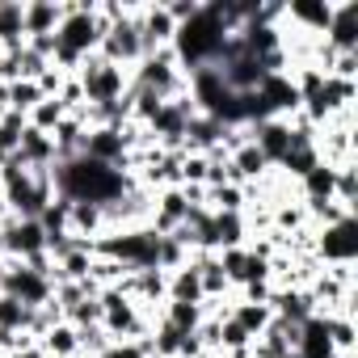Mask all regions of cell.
<instances>
[{
  "label": "cell",
  "instance_id": "obj_1",
  "mask_svg": "<svg viewBox=\"0 0 358 358\" xmlns=\"http://www.w3.org/2000/svg\"><path fill=\"white\" fill-rule=\"evenodd\" d=\"M51 182H55V194L68 199V203H97V207H110L118 203L127 190H135L139 182L122 169H110V164H97L89 156H68V160H55L51 164Z\"/></svg>",
  "mask_w": 358,
  "mask_h": 358
},
{
  "label": "cell",
  "instance_id": "obj_2",
  "mask_svg": "<svg viewBox=\"0 0 358 358\" xmlns=\"http://www.w3.org/2000/svg\"><path fill=\"white\" fill-rule=\"evenodd\" d=\"M228 43V30L215 22V13L203 5L199 17H190L186 26H177V38H173V55L182 64V72H194V68H207V64H220V51Z\"/></svg>",
  "mask_w": 358,
  "mask_h": 358
},
{
  "label": "cell",
  "instance_id": "obj_3",
  "mask_svg": "<svg viewBox=\"0 0 358 358\" xmlns=\"http://www.w3.org/2000/svg\"><path fill=\"white\" fill-rule=\"evenodd\" d=\"M72 76H76V85H80V93H85V106L122 101V97L131 93V72L118 68V64H110V59H101V55H89Z\"/></svg>",
  "mask_w": 358,
  "mask_h": 358
},
{
  "label": "cell",
  "instance_id": "obj_4",
  "mask_svg": "<svg viewBox=\"0 0 358 358\" xmlns=\"http://www.w3.org/2000/svg\"><path fill=\"white\" fill-rule=\"evenodd\" d=\"M312 257L320 266H350V262H358V224L354 220H341L333 228H316Z\"/></svg>",
  "mask_w": 358,
  "mask_h": 358
},
{
  "label": "cell",
  "instance_id": "obj_5",
  "mask_svg": "<svg viewBox=\"0 0 358 358\" xmlns=\"http://www.w3.org/2000/svg\"><path fill=\"white\" fill-rule=\"evenodd\" d=\"M0 245H5V257H13V262H34L47 253V232L38 228V220L5 215L0 220Z\"/></svg>",
  "mask_w": 358,
  "mask_h": 358
},
{
  "label": "cell",
  "instance_id": "obj_6",
  "mask_svg": "<svg viewBox=\"0 0 358 358\" xmlns=\"http://www.w3.org/2000/svg\"><path fill=\"white\" fill-rule=\"evenodd\" d=\"M333 22V0H291L282 5V26L299 38H324Z\"/></svg>",
  "mask_w": 358,
  "mask_h": 358
},
{
  "label": "cell",
  "instance_id": "obj_7",
  "mask_svg": "<svg viewBox=\"0 0 358 358\" xmlns=\"http://www.w3.org/2000/svg\"><path fill=\"white\" fill-rule=\"evenodd\" d=\"M135 30H139V38H143V55L164 51V47H173V38H177V22L169 17L164 0H152V5H135Z\"/></svg>",
  "mask_w": 358,
  "mask_h": 358
},
{
  "label": "cell",
  "instance_id": "obj_8",
  "mask_svg": "<svg viewBox=\"0 0 358 358\" xmlns=\"http://www.w3.org/2000/svg\"><path fill=\"white\" fill-rule=\"evenodd\" d=\"M291 139H295L291 118H257V122H249V143H253V148L270 160V169L287 156Z\"/></svg>",
  "mask_w": 358,
  "mask_h": 358
},
{
  "label": "cell",
  "instance_id": "obj_9",
  "mask_svg": "<svg viewBox=\"0 0 358 358\" xmlns=\"http://www.w3.org/2000/svg\"><path fill=\"white\" fill-rule=\"evenodd\" d=\"M320 43L329 51H358V0H333V22Z\"/></svg>",
  "mask_w": 358,
  "mask_h": 358
},
{
  "label": "cell",
  "instance_id": "obj_10",
  "mask_svg": "<svg viewBox=\"0 0 358 358\" xmlns=\"http://www.w3.org/2000/svg\"><path fill=\"white\" fill-rule=\"evenodd\" d=\"M220 68V76H224V85L232 89V93H253L270 72L262 68V59H253L249 51L245 55H236V59H228V64H215Z\"/></svg>",
  "mask_w": 358,
  "mask_h": 358
},
{
  "label": "cell",
  "instance_id": "obj_11",
  "mask_svg": "<svg viewBox=\"0 0 358 358\" xmlns=\"http://www.w3.org/2000/svg\"><path fill=\"white\" fill-rule=\"evenodd\" d=\"M270 308H274V316L287 320V324H303L308 316H316V303H312V295H308L303 287H274Z\"/></svg>",
  "mask_w": 358,
  "mask_h": 358
},
{
  "label": "cell",
  "instance_id": "obj_12",
  "mask_svg": "<svg viewBox=\"0 0 358 358\" xmlns=\"http://www.w3.org/2000/svg\"><path fill=\"white\" fill-rule=\"evenodd\" d=\"M26 47V0H0V51Z\"/></svg>",
  "mask_w": 358,
  "mask_h": 358
},
{
  "label": "cell",
  "instance_id": "obj_13",
  "mask_svg": "<svg viewBox=\"0 0 358 358\" xmlns=\"http://www.w3.org/2000/svg\"><path fill=\"white\" fill-rule=\"evenodd\" d=\"M64 22L59 0H26V38H51Z\"/></svg>",
  "mask_w": 358,
  "mask_h": 358
},
{
  "label": "cell",
  "instance_id": "obj_14",
  "mask_svg": "<svg viewBox=\"0 0 358 358\" xmlns=\"http://www.w3.org/2000/svg\"><path fill=\"white\" fill-rule=\"evenodd\" d=\"M68 236H76V241H101L106 236V207H97V203H72V211H68Z\"/></svg>",
  "mask_w": 358,
  "mask_h": 358
},
{
  "label": "cell",
  "instance_id": "obj_15",
  "mask_svg": "<svg viewBox=\"0 0 358 358\" xmlns=\"http://www.w3.org/2000/svg\"><path fill=\"white\" fill-rule=\"evenodd\" d=\"M295 358H337L329 333H324V316H308L299 324V337H295Z\"/></svg>",
  "mask_w": 358,
  "mask_h": 358
},
{
  "label": "cell",
  "instance_id": "obj_16",
  "mask_svg": "<svg viewBox=\"0 0 358 358\" xmlns=\"http://www.w3.org/2000/svg\"><path fill=\"white\" fill-rule=\"evenodd\" d=\"M164 299H173V303H203V282H199L194 262H186L182 270L164 274Z\"/></svg>",
  "mask_w": 358,
  "mask_h": 358
},
{
  "label": "cell",
  "instance_id": "obj_17",
  "mask_svg": "<svg viewBox=\"0 0 358 358\" xmlns=\"http://www.w3.org/2000/svg\"><path fill=\"white\" fill-rule=\"evenodd\" d=\"M17 160H22L26 169H51V164L59 160L55 139H51V135H43V131H34V127H26L22 148H17Z\"/></svg>",
  "mask_w": 358,
  "mask_h": 358
},
{
  "label": "cell",
  "instance_id": "obj_18",
  "mask_svg": "<svg viewBox=\"0 0 358 358\" xmlns=\"http://www.w3.org/2000/svg\"><path fill=\"white\" fill-rule=\"evenodd\" d=\"M220 139H224V122H215L211 114H194L190 118V127H186V139H182V152H211V148H220Z\"/></svg>",
  "mask_w": 358,
  "mask_h": 358
},
{
  "label": "cell",
  "instance_id": "obj_19",
  "mask_svg": "<svg viewBox=\"0 0 358 358\" xmlns=\"http://www.w3.org/2000/svg\"><path fill=\"white\" fill-rule=\"evenodd\" d=\"M333 182H337V169L320 160L316 169H308L299 182H295V190H299L303 203H329L333 199Z\"/></svg>",
  "mask_w": 358,
  "mask_h": 358
},
{
  "label": "cell",
  "instance_id": "obj_20",
  "mask_svg": "<svg viewBox=\"0 0 358 358\" xmlns=\"http://www.w3.org/2000/svg\"><path fill=\"white\" fill-rule=\"evenodd\" d=\"M38 345H43L47 358H76L80 354V329H72L68 320H59V324H51L38 337Z\"/></svg>",
  "mask_w": 358,
  "mask_h": 358
},
{
  "label": "cell",
  "instance_id": "obj_21",
  "mask_svg": "<svg viewBox=\"0 0 358 358\" xmlns=\"http://www.w3.org/2000/svg\"><path fill=\"white\" fill-rule=\"evenodd\" d=\"M228 316L249 333V337H262L266 333V324L274 320V308L270 303H249V299H232V308H228Z\"/></svg>",
  "mask_w": 358,
  "mask_h": 358
},
{
  "label": "cell",
  "instance_id": "obj_22",
  "mask_svg": "<svg viewBox=\"0 0 358 358\" xmlns=\"http://www.w3.org/2000/svg\"><path fill=\"white\" fill-rule=\"evenodd\" d=\"M30 324H34V308L0 291V333H30Z\"/></svg>",
  "mask_w": 358,
  "mask_h": 358
},
{
  "label": "cell",
  "instance_id": "obj_23",
  "mask_svg": "<svg viewBox=\"0 0 358 358\" xmlns=\"http://www.w3.org/2000/svg\"><path fill=\"white\" fill-rule=\"evenodd\" d=\"M160 320L173 324L177 333H194L203 324V303H173V299H164L160 303Z\"/></svg>",
  "mask_w": 358,
  "mask_h": 358
},
{
  "label": "cell",
  "instance_id": "obj_24",
  "mask_svg": "<svg viewBox=\"0 0 358 358\" xmlns=\"http://www.w3.org/2000/svg\"><path fill=\"white\" fill-rule=\"evenodd\" d=\"M324 333H329L337 354H354L358 350V320L354 316H324Z\"/></svg>",
  "mask_w": 358,
  "mask_h": 358
},
{
  "label": "cell",
  "instance_id": "obj_25",
  "mask_svg": "<svg viewBox=\"0 0 358 358\" xmlns=\"http://www.w3.org/2000/svg\"><path fill=\"white\" fill-rule=\"evenodd\" d=\"M22 135H26V114H17V110H5V114H0V164H5L9 156H17V148H22Z\"/></svg>",
  "mask_w": 358,
  "mask_h": 358
},
{
  "label": "cell",
  "instance_id": "obj_26",
  "mask_svg": "<svg viewBox=\"0 0 358 358\" xmlns=\"http://www.w3.org/2000/svg\"><path fill=\"white\" fill-rule=\"evenodd\" d=\"M64 118H68V110H64V106H59L55 97H43V101H38V106H34V110L26 114V127H34V131L51 135V131H55V127H59Z\"/></svg>",
  "mask_w": 358,
  "mask_h": 358
},
{
  "label": "cell",
  "instance_id": "obj_27",
  "mask_svg": "<svg viewBox=\"0 0 358 358\" xmlns=\"http://www.w3.org/2000/svg\"><path fill=\"white\" fill-rule=\"evenodd\" d=\"M64 320H68L72 329H80V333L101 329V299H97V295H85L80 303H72V308L64 312Z\"/></svg>",
  "mask_w": 358,
  "mask_h": 358
},
{
  "label": "cell",
  "instance_id": "obj_28",
  "mask_svg": "<svg viewBox=\"0 0 358 358\" xmlns=\"http://www.w3.org/2000/svg\"><path fill=\"white\" fill-rule=\"evenodd\" d=\"M5 93H9V110H17V114H30V110L43 101L38 80H9V85H5Z\"/></svg>",
  "mask_w": 358,
  "mask_h": 358
},
{
  "label": "cell",
  "instance_id": "obj_29",
  "mask_svg": "<svg viewBox=\"0 0 358 358\" xmlns=\"http://www.w3.org/2000/svg\"><path fill=\"white\" fill-rule=\"evenodd\" d=\"M333 203H337V207H345V211H354V207H358V169H354V164H341V169H337Z\"/></svg>",
  "mask_w": 358,
  "mask_h": 358
},
{
  "label": "cell",
  "instance_id": "obj_30",
  "mask_svg": "<svg viewBox=\"0 0 358 358\" xmlns=\"http://www.w3.org/2000/svg\"><path fill=\"white\" fill-rule=\"evenodd\" d=\"M249 345H253V337H249L232 316H224V320H220V345H215V350H220V354H232V350H249Z\"/></svg>",
  "mask_w": 358,
  "mask_h": 358
},
{
  "label": "cell",
  "instance_id": "obj_31",
  "mask_svg": "<svg viewBox=\"0 0 358 358\" xmlns=\"http://www.w3.org/2000/svg\"><path fill=\"white\" fill-rule=\"evenodd\" d=\"M93 358H152V350H148V341H110Z\"/></svg>",
  "mask_w": 358,
  "mask_h": 358
},
{
  "label": "cell",
  "instance_id": "obj_32",
  "mask_svg": "<svg viewBox=\"0 0 358 358\" xmlns=\"http://www.w3.org/2000/svg\"><path fill=\"white\" fill-rule=\"evenodd\" d=\"M164 9H169V17H173L177 26H186L190 17H199V9H203V0H164Z\"/></svg>",
  "mask_w": 358,
  "mask_h": 358
},
{
  "label": "cell",
  "instance_id": "obj_33",
  "mask_svg": "<svg viewBox=\"0 0 358 358\" xmlns=\"http://www.w3.org/2000/svg\"><path fill=\"white\" fill-rule=\"evenodd\" d=\"M9 215V207H5V194H0V220H5Z\"/></svg>",
  "mask_w": 358,
  "mask_h": 358
},
{
  "label": "cell",
  "instance_id": "obj_34",
  "mask_svg": "<svg viewBox=\"0 0 358 358\" xmlns=\"http://www.w3.org/2000/svg\"><path fill=\"white\" fill-rule=\"evenodd\" d=\"M76 358H89V354H76Z\"/></svg>",
  "mask_w": 358,
  "mask_h": 358
}]
</instances>
